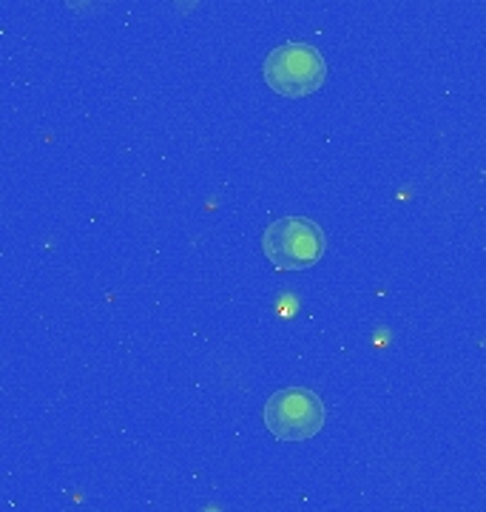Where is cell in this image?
<instances>
[{"label":"cell","mask_w":486,"mask_h":512,"mask_svg":"<svg viewBox=\"0 0 486 512\" xmlns=\"http://www.w3.org/2000/svg\"><path fill=\"white\" fill-rule=\"evenodd\" d=\"M265 83L282 97H310L327 80V63L322 52L302 40L276 46L262 63Z\"/></svg>","instance_id":"cell-1"},{"label":"cell","mask_w":486,"mask_h":512,"mask_svg":"<svg viewBox=\"0 0 486 512\" xmlns=\"http://www.w3.org/2000/svg\"><path fill=\"white\" fill-rule=\"evenodd\" d=\"M262 251L276 271H305L324 256V231L307 217H285L265 228Z\"/></svg>","instance_id":"cell-2"},{"label":"cell","mask_w":486,"mask_h":512,"mask_svg":"<svg viewBox=\"0 0 486 512\" xmlns=\"http://www.w3.org/2000/svg\"><path fill=\"white\" fill-rule=\"evenodd\" d=\"M265 427L279 441H307L324 427V402L310 387L276 390L265 404Z\"/></svg>","instance_id":"cell-3"}]
</instances>
